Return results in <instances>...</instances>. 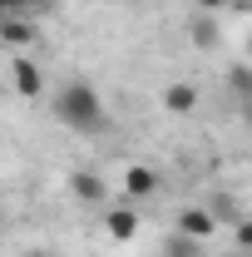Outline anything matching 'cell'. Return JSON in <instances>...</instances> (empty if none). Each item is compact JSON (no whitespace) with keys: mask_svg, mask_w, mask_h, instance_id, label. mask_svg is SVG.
I'll use <instances>...</instances> for the list:
<instances>
[{"mask_svg":"<svg viewBox=\"0 0 252 257\" xmlns=\"http://www.w3.org/2000/svg\"><path fill=\"white\" fill-rule=\"evenodd\" d=\"M55 114H60L64 124L74 128V134H99V128L109 124V114H104V99L94 94V84H84V79H74V84H64L60 99H55Z\"/></svg>","mask_w":252,"mask_h":257,"instance_id":"6da1fadb","label":"cell"},{"mask_svg":"<svg viewBox=\"0 0 252 257\" xmlns=\"http://www.w3.org/2000/svg\"><path fill=\"white\" fill-rule=\"evenodd\" d=\"M213 227H218V218H213L208 208H183V213H178V232H183L188 242H208Z\"/></svg>","mask_w":252,"mask_h":257,"instance_id":"277c9868","label":"cell"},{"mask_svg":"<svg viewBox=\"0 0 252 257\" xmlns=\"http://www.w3.org/2000/svg\"><path fill=\"white\" fill-rule=\"evenodd\" d=\"M35 20H20V15H15V20H0V40H5V45H35Z\"/></svg>","mask_w":252,"mask_h":257,"instance_id":"9c48e42d","label":"cell"},{"mask_svg":"<svg viewBox=\"0 0 252 257\" xmlns=\"http://www.w3.org/2000/svg\"><path fill=\"white\" fill-rule=\"evenodd\" d=\"M237 247H242V252H252V223L237 227Z\"/></svg>","mask_w":252,"mask_h":257,"instance_id":"4fadbf2b","label":"cell"},{"mask_svg":"<svg viewBox=\"0 0 252 257\" xmlns=\"http://www.w3.org/2000/svg\"><path fill=\"white\" fill-rule=\"evenodd\" d=\"M188 40L198 45V50H213V45H218V25H213V15H208V10L188 20Z\"/></svg>","mask_w":252,"mask_h":257,"instance_id":"ba28073f","label":"cell"},{"mask_svg":"<svg viewBox=\"0 0 252 257\" xmlns=\"http://www.w3.org/2000/svg\"><path fill=\"white\" fill-rule=\"evenodd\" d=\"M25 257H55V252H50V247H30Z\"/></svg>","mask_w":252,"mask_h":257,"instance_id":"9a60e30c","label":"cell"},{"mask_svg":"<svg viewBox=\"0 0 252 257\" xmlns=\"http://www.w3.org/2000/svg\"><path fill=\"white\" fill-rule=\"evenodd\" d=\"M222 5H227V0H198V10H208V15H213V10H222Z\"/></svg>","mask_w":252,"mask_h":257,"instance_id":"5bb4252c","label":"cell"},{"mask_svg":"<svg viewBox=\"0 0 252 257\" xmlns=\"http://www.w3.org/2000/svg\"><path fill=\"white\" fill-rule=\"evenodd\" d=\"M69 193H74L79 203H89V208H104V203H109L104 178H99V173H89V168H74V173H69Z\"/></svg>","mask_w":252,"mask_h":257,"instance_id":"7a4b0ae2","label":"cell"},{"mask_svg":"<svg viewBox=\"0 0 252 257\" xmlns=\"http://www.w3.org/2000/svg\"><path fill=\"white\" fill-rule=\"evenodd\" d=\"M104 227H109L114 242H129V237L139 232V213H134V208H104Z\"/></svg>","mask_w":252,"mask_h":257,"instance_id":"5b68a950","label":"cell"},{"mask_svg":"<svg viewBox=\"0 0 252 257\" xmlns=\"http://www.w3.org/2000/svg\"><path fill=\"white\" fill-rule=\"evenodd\" d=\"M168 257H193V242L178 232V242H168Z\"/></svg>","mask_w":252,"mask_h":257,"instance_id":"7c38bea8","label":"cell"},{"mask_svg":"<svg viewBox=\"0 0 252 257\" xmlns=\"http://www.w3.org/2000/svg\"><path fill=\"white\" fill-rule=\"evenodd\" d=\"M227 84H232V94H242V99H252V69H227Z\"/></svg>","mask_w":252,"mask_h":257,"instance_id":"8fae6325","label":"cell"},{"mask_svg":"<svg viewBox=\"0 0 252 257\" xmlns=\"http://www.w3.org/2000/svg\"><path fill=\"white\" fill-rule=\"evenodd\" d=\"M124 188H129V198H154L158 193V173L149 168V163H134L124 173Z\"/></svg>","mask_w":252,"mask_h":257,"instance_id":"52a82bcc","label":"cell"},{"mask_svg":"<svg viewBox=\"0 0 252 257\" xmlns=\"http://www.w3.org/2000/svg\"><path fill=\"white\" fill-rule=\"evenodd\" d=\"M237 257H252V252H237Z\"/></svg>","mask_w":252,"mask_h":257,"instance_id":"2e32d148","label":"cell"},{"mask_svg":"<svg viewBox=\"0 0 252 257\" xmlns=\"http://www.w3.org/2000/svg\"><path fill=\"white\" fill-rule=\"evenodd\" d=\"M50 10V0H0V20H35V15H45Z\"/></svg>","mask_w":252,"mask_h":257,"instance_id":"30bf717a","label":"cell"},{"mask_svg":"<svg viewBox=\"0 0 252 257\" xmlns=\"http://www.w3.org/2000/svg\"><path fill=\"white\" fill-rule=\"evenodd\" d=\"M163 109H168V114H193V109H198V89H193L188 79L168 84V89H163Z\"/></svg>","mask_w":252,"mask_h":257,"instance_id":"8992f818","label":"cell"},{"mask_svg":"<svg viewBox=\"0 0 252 257\" xmlns=\"http://www.w3.org/2000/svg\"><path fill=\"white\" fill-rule=\"evenodd\" d=\"M10 79H15V94H25V99H40V94H45V74H40V64L25 60V55L10 64Z\"/></svg>","mask_w":252,"mask_h":257,"instance_id":"3957f363","label":"cell"}]
</instances>
